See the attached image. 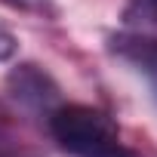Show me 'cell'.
I'll list each match as a JSON object with an SVG mask.
<instances>
[{"instance_id":"cell-5","label":"cell","mask_w":157,"mask_h":157,"mask_svg":"<svg viewBox=\"0 0 157 157\" xmlns=\"http://www.w3.org/2000/svg\"><path fill=\"white\" fill-rule=\"evenodd\" d=\"M19 13H28V16H40V19H59V6L56 0H0Z\"/></svg>"},{"instance_id":"cell-4","label":"cell","mask_w":157,"mask_h":157,"mask_svg":"<svg viewBox=\"0 0 157 157\" xmlns=\"http://www.w3.org/2000/svg\"><path fill=\"white\" fill-rule=\"evenodd\" d=\"M123 25L126 31L157 34V0H129L123 6Z\"/></svg>"},{"instance_id":"cell-6","label":"cell","mask_w":157,"mask_h":157,"mask_svg":"<svg viewBox=\"0 0 157 157\" xmlns=\"http://www.w3.org/2000/svg\"><path fill=\"white\" fill-rule=\"evenodd\" d=\"M16 46H19V43H16V37H13L3 25H0V62H6V59L16 52Z\"/></svg>"},{"instance_id":"cell-7","label":"cell","mask_w":157,"mask_h":157,"mask_svg":"<svg viewBox=\"0 0 157 157\" xmlns=\"http://www.w3.org/2000/svg\"><path fill=\"white\" fill-rule=\"evenodd\" d=\"M0 136H3V114H0Z\"/></svg>"},{"instance_id":"cell-2","label":"cell","mask_w":157,"mask_h":157,"mask_svg":"<svg viewBox=\"0 0 157 157\" xmlns=\"http://www.w3.org/2000/svg\"><path fill=\"white\" fill-rule=\"evenodd\" d=\"M6 93L25 111H34V114H49L52 108L62 105L59 83L34 62H22L6 74Z\"/></svg>"},{"instance_id":"cell-3","label":"cell","mask_w":157,"mask_h":157,"mask_svg":"<svg viewBox=\"0 0 157 157\" xmlns=\"http://www.w3.org/2000/svg\"><path fill=\"white\" fill-rule=\"evenodd\" d=\"M108 49L145 77L151 86V96L157 99V34L123 31V34H114L108 40Z\"/></svg>"},{"instance_id":"cell-1","label":"cell","mask_w":157,"mask_h":157,"mask_svg":"<svg viewBox=\"0 0 157 157\" xmlns=\"http://www.w3.org/2000/svg\"><path fill=\"white\" fill-rule=\"evenodd\" d=\"M49 136L74 157H142L120 136V126L93 105H59L46 114Z\"/></svg>"}]
</instances>
